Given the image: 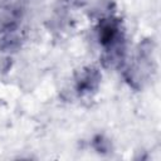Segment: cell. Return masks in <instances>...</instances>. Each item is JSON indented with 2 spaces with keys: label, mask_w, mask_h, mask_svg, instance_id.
Wrapping results in <instances>:
<instances>
[{
  "label": "cell",
  "mask_w": 161,
  "mask_h": 161,
  "mask_svg": "<svg viewBox=\"0 0 161 161\" xmlns=\"http://www.w3.org/2000/svg\"><path fill=\"white\" fill-rule=\"evenodd\" d=\"M98 42L103 47L102 62L104 67H117L126 55V35L122 20L109 15L99 20L97 26Z\"/></svg>",
  "instance_id": "cell-1"
},
{
  "label": "cell",
  "mask_w": 161,
  "mask_h": 161,
  "mask_svg": "<svg viewBox=\"0 0 161 161\" xmlns=\"http://www.w3.org/2000/svg\"><path fill=\"white\" fill-rule=\"evenodd\" d=\"M155 70V50L152 40H143L140 43L136 55L123 72L125 79L136 89L143 87L145 83L152 78Z\"/></svg>",
  "instance_id": "cell-2"
},
{
  "label": "cell",
  "mask_w": 161,
  "mask_h": 161,
  "mask_svg": "<svg viewBox=\"0 0 161 161\" xmlns=\"http://www.w3.org/2000/svg\"><path fill=\"white\" fill-rule=\"evenodd\" d=\"M26 0H0V33L18 29L25 13Z\"/></svg>",
  "instance_id": "cell-3"
},
{
  "label": "cell",
  "mask_w": 161,
  "mask_h": 161,
  "mask_svg": "<svg viewBox=\"0 0 161 161\" xmlns=\"http://www.w3.org/2000/svg\"><path fill=\"white\" fill-rule=\"evenodd\" d=\"M102 80V74L99 69L94 65H88L82 68L74 79V88L75 92L79 96H86V94H92L97 92L99 88Z\"/></svg>",
  "instance_id": "cell-4"
},
{
  "label": "cell",
  "mask_w": 161,
  "mask_h": 161,
  "mask_svg": "<svg viewBox=\"0 0 161 161\" xmlns=\"http://www.w3.org/2000/svg\"><path fill=\"white\" fill-rule=\"evenodd\" d=\"M92 147L98 153H109L112 151L111 141L103 135H96L92 140Z\"/></svg>",
  "instance_id": "cell-5"
},
{
  "label": "cell",
  "mask_w": 161,
  "mask_h": 161,
  "mask_svg": "<svg viewBox=\"0 0 161 161\" xmlns=\"http://www.w3.org/2000/svg\"><path fill=\"white\" fill-rule=\"evenodd\" d=\"M65 3H68L69 5H80L83 3V0H64Z\"/></svg>",
  "instance_id": "cell-6"
}]
</instances>
